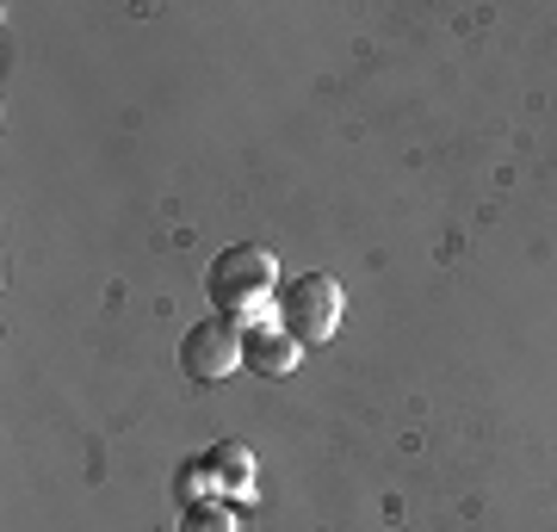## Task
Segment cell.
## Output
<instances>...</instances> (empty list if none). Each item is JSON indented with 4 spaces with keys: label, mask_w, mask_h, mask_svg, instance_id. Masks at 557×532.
<instances>
[{
    "label": "cell",
    "mask_w": 557,
    "mask_h": 532,
    "mask_svg": "<svg viewBox=\"0 0 557 532\" xmlns=\"http://www.w3.org/2000/svg\"><path fill=\"white\" fill-rule=\"evenodd\" d=\"M273 285H278V260H273V248H260V242L223 248V255L211 260V273H205V292H211V304H218L230 322H248V316L267 322Z\"/></svg>",
    "instance_id": "1"
},
{
    "label": "cell",
    "mask_w": 557,
    "mask_h": 532,
    "mask_svg": "<svg viewBox=\"0 0 557 532\" xmlns=\"http://www.w3.org/2000/svg\"><path fill=\"white\" fill-rule=\"evenodd\" d=\"M341 310H347V292H341L335 273H304L292 292L278 297V316H285V335L298 341H335L341 329Z\"/></svg>",
    "instance_id": "2"
},
{
    "label": "cell",
    "mask_w": 557,
    "mask_h": 532,
    "mask_svg": "<svg viewBox=\"0 0 557 532\" xmlns=\"http://www.w3.org/2000/svg\"><path fill=\"white\" fill-rule=\"evenodd\" d=\"M180 372L193 384H223L230 372H242V322L205 316L199 329L180 341Z\"/></svg>",
    "instance_id": "3"
},
{
    "label": "cell",
    "mask_w": 557,
    "mask_h": 532,
    "mask_svg": "<svg viewBox=\"0 0 557 532\" xmlns=\"http://www.w3.org/2000/svg\"><path fill=\"white\" fill-rule=\"evenodd\" d=\"M304 359V341L285 335V329H267V322H255V329H242V366L255 378H285L298 372Z\"/></svg>",
    "instance_id": "4"
},
{
    "label": "cell",
    "mask_w": 557,
    "mask_h": 532,
    "mask_svg": "<svg viewBox=\"0 0 557 532\" xmlns=\"http://www.w3.org/2000/svg\"><path fill=\"white\" fill-rule=\"evenodd\" d=\"M205 465L218 477V495H236V502L255 495V453H248L242 440H218V446L205 453Z\"/></svg>",
    "instance_id": "5"
},
{
    "label": "cell",
    "mask_w": 557,
    "mask_h": 532,
    "mask_svg": "<svg viewBox=\"0 0 557 532\" xmlns=\"http://www.w3.org/2000/svg\"><path fill=\"white\" fill-rule=\"evenodd\" d=\"M180 502H186V508L218 502V477H211V465H205V458H193V465L180 471Z\"/></svg>",
    "instance_id": "6"
},
{
    "label": "cell",
    "mask_w": 557,
    "mask_h": 532,
    "mask_svg": "<svg viewBox=\"0 0 557 532\" xmlns=\"http://www.w3.org/2000/svg\"><path fill=\"white\" fill-rule=\"evenodd\" d=\"M180 532H236V514H230V502H205V508H186Z\"/></svg>",
    "instance_id": "7"
}]
</instances>
